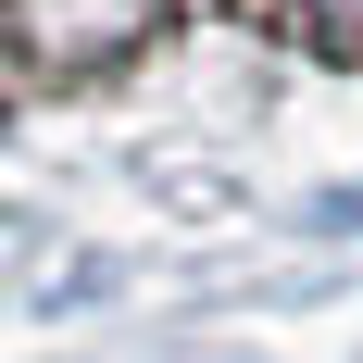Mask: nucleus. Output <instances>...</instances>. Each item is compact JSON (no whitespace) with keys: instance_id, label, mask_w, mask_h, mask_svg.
<instances>
[{"instance_id":"obj_1","label":"nucleus","mask_w":363,"mask_h":363,"mask_svg":"<svg viewBox=\"0 0 363 363\" xmlns=\"http://www.w3.org/2000/svg\"><path fill=\"white\" fill-rule=\"evenodd\" d=\"M138 38H163V0H13V88H75V75L125 63Z\"/></svg>"},{"instance_id":"obj_2","label":"nucleus","mask_w":363,"mask_h":363,"mask_svg":"<svg viewBox=\"0 0 363 363\" xmlns=\"http://www.w3.org/2000/svg\"><path fill=\"white\" fill-rule=\"evenodd\" d=\"M289 26L313 50H363V0H289Z\"/></svg>"}]
</instances>
